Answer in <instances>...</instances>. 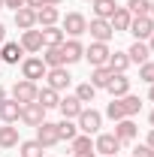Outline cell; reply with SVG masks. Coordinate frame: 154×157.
Masks as SVG:
<instances>
[{
    "label": "cell",
    "instance_id": "20",
    "mask_svg": "<svg viewBox=\"0 0 154 157\" xmlns=\"http://www.w3.org/2000/svg\"><path fill=\"white\" fill-rule=\"evenodd\" d=\"M130 21H133V15L127 12V6H118L112 12V18H109V24H112L115 33H124V30H130Z\"/></svg>",
    "mask_w": 154,
    "mask_h": 157
},
{
    "label": "cell",
    "instance_id": "4",
    "mask_svg": "<svg viewBox=\"0 0 154 157\" xmlns=\"http://www.w3.org/2000/svg\"><path fill=\"white\" fill-rule=\"evenodd\" d=\"M127 33H133V39H139V42H148V36L154 33V18L151 15H133Z\"/></svg>",
    "mask_w": 154,
    "mask_h": 157
},
{
    "label": "cell",
    "instance_id": "21",
    "mask_svg": "<svg viewBox=\"0 0 154 157\" xmlns=\"http://www.w3.org/2000/svg\"><path fill=\"white\" fill-rule=\"evenodd\" d=\"M15 27H18V30H30V27H37V9H30V6L15 9Z\"/></svg>",
    "mask_w": 154,
    "mask_h": 157
},
{
    "label": "cell",
    "instance_id": "27",
    "mask_svg": "<svg viewBox=\"0 0 154 157\" xmlns=\"http://www.w3.org/2000/svg\"><path fill=\"white\" fill-rule=\"evenodd\" d=\"M106 67H109L112 73H127V70H130V58H127V52H112Z\"/></svg>",
    "mask_w": 154,
    "mask_h": 157
},
{
    "label": "cell",
    "instance_id": "9",
    "mask_svg": "<svg viewBox=\"0 0 154 157\" xmlns=\"http://www.w3.org/2000/svg\"><path fill=\"white\" fill-rule=\"evenodd\" d=\"M39 94V88H37V82H27V78H21V82H15L12 85V100H18L21 106L24 103H33Z\"/></svg>",
    "mask_w": 154,
    "mask_h": 157
},
{
    "label": "cell",
    "instance_id": "3",
    "mask_svg": "<svg viewBox=\"0 0 154 157\" xmlns=\"http://www.w3.org/2000/svg\"><path fill=\"white\" fill-rule=\"evenodd\" d=\"M45 73H48V67H45L42 58H37V55H30V58L21 60V78L37 82V78H45Z\"/></svg>",
    "mask_w": 154,
    "mask_h": 157
},
{
    "label": "cell",
    "instance_id": "16",
    "mask_svg": "<svg viewBox=\"0 0 154 157\" xmlns=\"http://www.w3.org/2000/svg\"><path fill=\"white\" fill-rule=\"evenodd\" d=\"M58 109H60V115H64V118H70V121H76V118H79V112H82L85 106L79 103V97H76V94H67V97H60Z\"/></svg>",
    "mask_w": 154,
    "mask_h": 157
},
{
    "label": "cell",
    "instance_id": "45",
    "mask_svg": "<svg viewBox=\"0 0 154 157\" xmlns=\"http://www.w3.org/2000/svg\"><path fill=\"white\" fill-rule=\"evenodd\" d=\"M148 100L154 103V85H148Z\"/></svg>",
    "mask_w": 154,
    "mask_h": 157
},
{
    "label": "cell",
    "instance_id": "44",
    "mask_svg": "<svg viewBox=\"0 0 154 157\" xmlns=\"http://www.w3.org/2000/svg\"><path fill=\"white\" fill-rule=\"evenodd\" d=\"M9 97V94H6V88H3V85H0V103H3V100Z\"/></svg>",
    "mask_w": 154,
    "mask_h": 157
},
{
    "label": "cell",
    "instance_id": "48",
    "mask_svg": "<svg viewBox=\"0 0 154 157\" xmlns=\"http://www.w3.org/2000/svg\"><path fill=\"white\" fill-rule=\"evenodd\" d=\"M148 15H151V18H154V0H151V12H148Z\"/></svg>",
    "mask_w": 154,
    "mask_h": 157
},
{
    "label": "cell",
    "instance_id": "37",
    "mask_svg": "<svg viewBox=\"0 0 154 157\" xmlns=\"http://www.w3.org/2000/svg\"><path fill=\"white\" fill-rule=\"evenodd\" d=\"M139 78H142L145 85H154V60H148V63L139 67Z\"/></svg>",
    "mask_w": 154,
    "mask_h": 157
},
{
    "label": "cell",
    "instance_id": "15",
    "mask_svg": "<svg viewBox=\"0 0 154 157\" xmlns=\"http://www.w3.org/2000/svg\"><path fill=\"white\" fill-rule=\"evenodd\" d=\"M18 118H21V103L12 100V97H6L0 103V121L3 124H18Z\"/></svg>",
    "mask_w": 154,
    "mask_h": 157
},
{
    "label": "cell",
    "instance_id": "47",
    "mask_svg": "<svg viewBox=\"0 0 154 157\" xmlns=\"http://www.w3.org/2000/svg\"><path fill=\"white\" fill-rule=\"evenodd\" d=\"M148 124H151V127H154V109H151V115H148Z\"/></svg>",
    "mask_w": 154,
    "mask_h": 157
},
{
    "label": "cell",
    "instance_id": "1",
    "mask_svg": "<svg viewBox=\"0 0 154 157\" xmlns=\"http://www.w3.org/2000/svg\"><path fill=\"white\" fill-rule=\"evenodd\" d=\"M76 127H79V133H88V136H97L100 133V127H103V115L97 112V109H82L76 118Z\"/></svg>",
    "mask_w": 154,
    "mask_h": 157
},
{
    "label": "cell",
    "instance_id": "34",
    "mask_svg": "<svg viewBox=\"0 0 154 157\" xmlns=\"http://www.w3.org/2000/svg\"><path fill=\"white\" fill-rule=\"evenodd\" d=\"M70 145H73V154H76V151H94V139L88 136V133H79Z\"/></svg>",
    "mask_w": 154,
    "mask_h": 157
},
{
    "label": "cell",
    "instance_id": "25",
    "mask_svg": "<svg viewBox=\"0 0 154 157\" xmlns=\"http://www.w3.org/2000/svg\"><path fill=\"white\" fill-rule=\"evenodd\" d=\"M39 33H42V48H45V45H64V30H60L58 24H52V27H42V30H39Z\"/></svg>",
    "mask_w": 154,
    "mask_h": 157
},
{
    "label": "cell",
    "instance_id": "14",
    "mask_svg": "<svg viewBox=\"0 0 154 157\" xmlns=\"http://www.w3.org/2000/svg\"><path fill=\"white\" fill-rule=\"evenodd\" d=\"M60 52H64V67H67V63H79V60L85 58V45H82L79 39H64Z\"/></svg>",
    "mask_w": 154,
    "mask_h": 157
},
{
    "label": "cell",
    "instance_id": "41",
    "mask_svg": "<svg viewBox=\"0 0 154 157\" xmlns=\"http://www.w3.org/2000/svg\"><path fill=\"white\" fill-rule=\"evenodd\" d=\"M145 145H148V148H151V151H154V127H151V130H148V139H145Z\"/></svg>",
    "mask_w": 154,
    "mask_h": 157
},
{
    "label": "cell",
    "instance_id": "28",
    "mask_svg": "<svg viewBox=\"0 0 154 157\" xmlns=\"http://www.w3.org/2000/svg\"><path fill=\"white\" fill-rule=\"evenodd\" d=\"M42 63H45L48 70H52V67H64V52H60V45H45Z\"/></svg>",
    "mask_w": 154,
    "mask_h": 157
},
{
    "label": "cell",
    "instance_id": "29",
    "mask_svg": "<svg viewBox=\"0 0 154 157\" xmlns=\"http://www.w3.org/2000/svg\"><path fill=\"white\" fill-rule=\"evenodd\" d=\"M42 145H39L37 139H24V142H18V157H42Z\"/></svg>",
    "mask_w": 154,
    "mask_h": 157
},
{
    "label": "cell",
    "instance_id": "22",
    "mask_svg": "<svg viewBox=\"0 0 154 157\" xmlns=\"http://www.w3.org/2000/svg\"><path fill=\"white\" fill-rule=\"evenodd\" d=\"M60 21V9L58 6H39L37 9V24L39 27H52Z\"/></svg>",
    "mask_w": 154,
    "mask_h": 157
},
{
    "label": "cell",
    "instance_id": "17",
    "mask_svg": "<svg viewBox=\"0 0 154 157\" xmlns=\"http://www.w3.org/2000/svg\"><path fill=\"white\" fill-rule=\"evenodd\" d=\"M112 133H115L121 142H133V139L139 136V127L133 124V118H121V121L115 124V130H112Z\"/></svg>",
    "mask_w": 154,
    "mask_h": 157
},
{
    "label": "cell",
    "instance_id": "32",
    "mask_svg": "<svg viewBox=\"0 0 154 157\" xmlns=\"http://www.w3.org/2000/svg\"><path fill=\"white\" fill-rule=\"evenodd\" d=\"M76 136H79V127L70 121V118H64V121L58 124V139H67V142H73Z\"/></svg>",
    "mask_w": 154,
    "mask_h": 157
},
{
    "label": "cell",
    "instance_id": "11",
    "mask_svg": "<svg viewBox=\"0 0 154 157\" xmlns=\"http://www.w3.org/2000/svg\"><path fill=\"white\" fill-rule=\"evenodd\" d=\"M18 121H24L27 127H39V124L45 121V109L39 106L37 100H33V103H24V106H21V118H18Z\"/></svg>",
    "mask_w": 154,
    "mask_h": 157
},
{
    "label": "cell",
    "instance_id": "24",
    "mask_svg": "<svg viewBox=\"0 0 154 157\" xmlns=\"http://www.w3.org/2000/svg\"><path fill=\"white\" fill-rule=\"evenodd\" d=\"M21 139H18V127L15 124H3L0 127V148L6 151V148H15Z\"/></svg>",
    "mask_w": 154,
    "mask_h": 157
},
{
    "label": "cell",
    "instance_id": "31",
    "mask_svg": "<svg viewBox=\"0 0 154 157\" xmlns=\"http://www.w3.org/2000/svg\"><path fill=\"white\" fill-rule=\"evenodd\" d=\"M109 78H112V70L109 67H94V73H91V85L94 88H106Z\"/></svg>",
    "mask_w": 154,
    "mask_h": 157
},
{
    "label": "cell",
    "instance_id": "7",
    "mask_svg": "<svg viewBox=\"0 0 154 157\" xmlns=\"http://www.w3.org/2000/svg\"><path fill=\"white\" fill-rule=\"evenodd\" d=\"M109 42H91L88 48H85V60L91 63V67H106L109 63Z\"/></svg>",
    "mask_w": 154,
    "mask_h": 157
},
{
    "label": "cell",
    "instance_id": "49",
    "mask_svg": "<svg viewBox=\"0 0 154 157\" xmlns=\"http://www.w3.org/2000/svg\"><path fill=\"white\" fill-rule=\"evenodd\" d=\"M0 9H3V0H0Z\"/></svg>",
    "mask_w": 154,
    "mask_h": 157
},
{
    "label": "cell",
    "instance_id": "8",
    "mask_svg": "<svg viewBox=\"0 0 154 157\" xmlns=\"http://www.w3.org/2000/svg\"><path fill=\"white\" fill-rule=\"evenodd\" d=\"M45 85L55 88V91L60 94V91H67V88L73 85V76L67 73V67H52V70L45 73Z\"/></svg>",
    "mask_w": 154,
    "mask_h": 157
},
{
    "label": "cell",
    "instance_id": "12",
    "mask_svg": "<svg viewBox=\"0 0 154 157\" xmlns=\"http://www.w3.org/2000/svg\"><path fill=\"white\" fill-rule=\"evenodd\" d=\"M106 91L112 94V100L127 97V94H130V78H127V73H112L109 85H106Z\"/></svg>",
    "mask_w": 154,
    "mask_h": 157
},
{
    "label": "cell",
    "instance_id": "33",
    "mask_svg": "<svg viewBox=\"0 0 154 157\" xmlns=\"http://www.w3.org/2000/svg\"><path fill=\"white\" fill-rule=\"evenodd\" d=\"M76 97H79V103L85 106V103H94V97H97V88L91 85V82H82L76 88Z\"/></svg>",
    "mask_w": 154,
    "mask_h": 157
},
{
    "label": "cell",
    "instance_id": "30",
    "mask_svg": "<svg viewBox=\"0 0 154 157\" xmlns=\"http://www.w3.org/2000/svg\"><path fill=\"white\" fill-rule=\"evenodd\" d=\"M121 106H124V115L127 118H133L142 112V100L136 97V94H127V97H121Z\"/></svg>",
    "mask_w": 154,
    "mask_h": 157
},
{
    "label": "cell",
    "instance_id": "50",
    "mask_svg": "<svg viewBox=\"0 0 154 157\" xmlns=\"http://www.w3.org/2000/svg\"><path fill=\"white\" fill-rule=\"evenodd\" d=\"M109 157H118V154H109Z\"/></svg>",
    "mask_w": 154,
    "mask_h": 157
},
{
    "label": "cell",
    "instance_id": "10",
    "mask_svg": "<svg viewBox=\"0 0 154 157\" xmlns=\"http://www.w3.org/2000/svg\"><path fill=\"white\" fill-rule=\"evenodd\" d=\"M37 142L42 145V148H55L60 139H58V124L55 121H42L37 127Z\"/></svg>",
    "mask_w": 154,
    "mask_h": 157
},
{
    "label": "cell",
    "instance_id": "23",
    "mask_svg": "<svg viewBox=\"0 0 154 157\" xmlns=\"http://www.w3.org/2000/svg\"><path fill=\"white\" fill-rule=\"evenodd\" d=\"M37 103L42 106V109H45V112H48V109H58V103H60V94L55 91V88H48V85H45V88H39V94H37Z\"/></svg>",
    "mask_w": 154,
    "mask_h": 157
},
{
    "label": "cell",
    "instance_id": "2",
    "mask_svg": "<svg viewBox=\"0 0 154 157\" xmlns=\"http://www.w3.org/2000/svg\"><path fill=\"white\" fill-rule=\"evenodd\" d=\"M60 30H64V36L79 39L85 30H88V18H85L82 12H67V15L60 18Z\"/></svg>",
    "mask_w": 154,
    "mask_h": 157
},
{
    "label": "cell",
    "instance_id": "19",
    "mask_svg": "<svg viewBox=\"0 0 154 157\" xmlns=\"http://www.w3.org/2000/svg\"><path fill=\"white\" fill-rule=\"evenodd\" d=\"M127 58H130V63H139V67L148 63V60H151V48H148V42H139V39H136L133 45L127 48Z\"/></svg>",
    "mask_w": 154,
    "mask_h": 157
},
{
    "label": "cell",
    "instance_id": "51",
    "mask_svg": "<svg viewBox=\"0 0 154 157\" xmlns=\"http://www.w3.org/2000/svg\"><path fill=\"white\" fill-rule=\"evenodd\" d=\"M0 63H3V60H0Z\"/></svg>",
    "mask_w": 154,
    "mask_h": 157
},
{
    "label": "cell",
    "instance_id": "13",
    "mask_svg": "<svg viewBox=\"0 0 154 157\" xmlns=\"http://www.w3.org/2000/svg\"><path fill=\"white\" fill-rule=\"evenodd\" d=\"M0 60L6 63V67H15L24 60V48H21V42H3L0 45Z\"/></svg>",
    "mask_w": 154,
    "mask_h": 157
},
{
    "label": "cell",
    "instance_id": "42",
    "mask_svg": "<svg viewBox=\"0 0 154 157\" xmlns=\"http://www.w3.org/2000/svg\"><path fill=\"white\" fill-rule=\"evenodd\" d=\"M94 154H97V151H76L73 157H94Z\"/></svg>",
    "mask_w": 154,
    "mask_h": 157
},
{
    "label": "cell",
    "instance_id": "39",
    "mask_svg": "<svg viewBox=\"0 0 154 157\" xmlns=\"http://www.w3.org/2000/svg\"><path fill=\"white\" fill-rule=\"evenodd\" d=\"M133 157H154V151L142 142V145H136V148H133Z\"/></svg>",
    "mask_w": 154,
    "mask_h": 157
},
{
    "label": "cell",
    "instance_id": "6",
    "mask_svg": "<svg viewBox=\"0 0 154 157\" xmlns=\"http://www.w3.org/2000/svg\"><path fill=\"white\" fill-rule=\"evenodd\" d=\"M85 33H91V42H109V39L115 36V30H112V24L106 18H91L88 21V30Z\"/></svg>",
    "mask_w": 154,
    "mask_h": 157
},
{
    "label": "cell",
    "instance_id": "5",
    "mask_svg": "<svg viewBox=\"0 0 154 157\" xmlns=\"http://www.w3.org/2000/svg\"><path fill=\"white\" fill-rule=\"evenodd\" d=\"M121 145H124V142H121L115 133H97V139H94V151H97V154H103V157L118 154Z\"/></svg>",
    "mask_w": 154,
    "mask_h": 157
},
{
    "label": "cell",
    "instance_id": "26",
    "mask_svg": "<svg viewBox=\"0 0 154 157\" xmlns=\"http://www.w3.org/2000/svg\"><path fill=\"white\" fill-rule=\"evenodd\" d=\"M91 6H94V18H112V12L118 9L115 0H91Z\"/></svg>",
    "mask_w": 154,
    "mask_h": 157
},
{
    "label": "cell",
    "instance_id": "43",
    "mask_svg": "<svg viewBox=\"0 0 154 157\" xmlns=\"http://www.w3.org/2000/svg\"><path fill=\"white\" fill-rule=\"evenodd\" d=\"M3 39H6V27L0 24V45H3Z\"/></svg>",
    "mask_w": 154,
    "mask_h": 157
},
{
    "label": "cell",
    "instance_id": "35",
    "mask_svg": "<svg viewBox=\"0 0 154 157\" xmlns=\"http://www.w3.org/2000/svg\"><path fill=\"white\" fill-rule=\"evenodd\" d=\"M127 12L130 15H148L151 12V0H130L127 3Z\"/></svg>",
    "mask_w": 154,
    "mask_h": 157
},
{
    "label": "cell",
    "instance_id": "40",
    "mask_svg": "<svg viewBox=\"0 0 154 157\" xmlns=\"http://www.w3.org/2000/svg\"><path fill=\"white\" fill-rule=\"evenodd\" d=\"M3 6H9V9L15 12V9H21V6H24V0H3Z\"/></svg>",
    "mask_w": 154,
    "mask_h": 157
},
{
    "label": "cell",
    "instance_id": "46",
    "mask_svg": "<svg viewBox=\"0 0 154 157\" xmlns=\"http://www.w3.org/2000/svg\"><path fill=\"white\" fill-rule=\"evenodd\" d=\"M148 48H151V55H154V33L148 36Z\"/></svg>",
    "mask_w": 154,
    "mask_h": 157
},
{
    "label": "cell",
    "instance_id": "18",
    "mask_svg": "<svg viewBox=\"0 0 154 157\" xmlns=\"http://www.w3.org/2000/svg\"><path fill=\"white\" fill-rule=\"evenodd\" d=\"M21 48L24 52H30V55H37V52H42V33L39 30H21Z\"/></svg>",
    "mask_w": 154,
    "mask_h": 157
},
{
    "label": "cell",
    "instance_id": "36",
    "mask_svg": "<svg viewBox=\"0 0 154 157\" xmlns=\"http://www.w3.org/2000/svg\"><path fill=\"white\" fill-rule=\"evenodd\" d=\"M106 118H109V121H121V118H127L124 115V106H121V100H112V103H109V106H106Z\"/></svg>",
    "mask_w": 154,
    "mask_h": 157
},
{
    "label": "cell",
    "instance_id": "38",
    "mask_svg": "<svg viewBox=\"0 0 154 157\" xmlns=\"http://www.w3.org/2000/svg\"><path fill=\"white\" fill-rule=\"evenodd\" d=\"M64 0H24V6H30V9H39V6H60Z\"/></svg>",
    "mask_w": 154,
    "mask_h": 157
}]
</instances>
